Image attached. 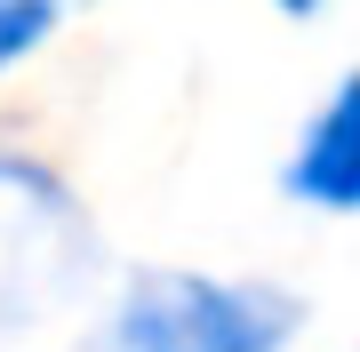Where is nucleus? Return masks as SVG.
Returning a JSON list of instances; mask_svg holds the SVG:
<instances>
[{"label":"nucleus","instance_id":"obj_3","mask_svg":"<svg viewBox=\"0 0 360 352\" xmlns=\"http://www.w3.org/2000/svg\"><path fill=\"white\" fill-rule=\"evenodd\" d=\"M281 184L296 200H312V209H328V216L360 209V80H336V96L312 112V129H304Z\"/></svg>","mask_w":360,"mask_h":352},{"label":"nucleus","instance_id":"obj_4","mask_svg":"<svg viewBox=\"0 0 360 352\" xmlns=\"http://www.w3.org/2000/svg\"><path fill=\"white\" fill-rule=\"evenodd\" d=\"M56 16H65L56 0H0V72H8L16 56H32L40 40L56 32Z\"/></svg>","mask_w":360,"mask_h":352},{"label":"nucleus","instance_id":"obj_1","mask_svg":"<svg viewBox=\"0 0 360 352\" xmlns=\"http://www.w3.org/2000/svg\"><path fill=\"white\" fill-rule=\"evenodd\" d=\"M104 248L72 184L25 152H0V337L65 313L96 280Z\"/></svg>","mask_w":360,"mask_h":352},{"label":"nucleus","instance_id":"obj_5","mask_svg":"<svg viewBox=\"0 0 360 352\" xmlns=\"http://www.w3.org/2000/svg\"><path fill=\"white\" fill-rule=\"evenodd\" d=\"M272 8H281V16H296V25H304V16H321V0H272Z\"/></svg>","mask_w":360,"mask_h":352},{"label":"nucleus","instance_id":"obj_2","mask_svg":"<svg viewBox=\"0 0 360 352\" xmlns=\"http://www.w3.org/2000/svg\"><path fill=\"white\" fill-rule=\"evenodd\" d=\"M304 304L264 280L208 273H136L112 304L104 352H281Z\"/></svg>","mask_w":360,"mask_h":352}]
</instances>
